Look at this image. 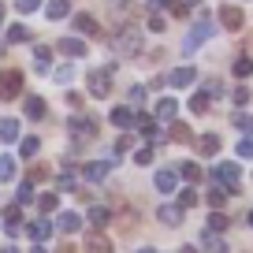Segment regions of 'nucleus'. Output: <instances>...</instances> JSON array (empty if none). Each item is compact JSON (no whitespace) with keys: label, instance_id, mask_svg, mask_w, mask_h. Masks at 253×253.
<instances>
[{"label":"nucleus","instance_id":"obj_15","mask_svg":"<svg viewBox=\"0 0 253 253\" xmlns=\"http://www.w3.org/2000/svg\"><path fill=\"white\" fill-rule=\"evenodd\" d=\"M157 186H160V190H171V186H175V175H171V171H160V175H157Z\"/></svg>","mask_w":253,"mask_h":253},{"label":"nucleus","instance_id":"obj_11","mask_svg":"<svg viewBox=\"0 0 253 253\" xmlns=\"http://www.w3.org/2000/svg\"><path fill=\"white\" fill-rule=\"evenodd\" d=\"M171 138H175V142H190V126L186 123H175L171 126Z\"/></svg>","mask_w":253,"mask_h":253},{"label":"nucleus","instance_id":"obj_3","mask_svg":"<svg viewBox=\"0 0 253 253\" xmlns=\"http://www.w3.org/2000/svg\"><path fill=\"white\" fill-rule=\"evenodd\" d=\"M119 52H123V56H134L138 52V48H142V45H138V30H123V34H119Z\"/></svg>","mask_w":253,"mask_h":253},{"label":"nucleus","instance_id":"obj_6","mask_svg":"<svg viewBox=\"0 0 253 253\" xmlns=\"http://www.w3.org/2000/svg\"><path fill=\"white\" fill-rule=\"evenodd\" d=\"M86 250L89 253H112V242L101 235V231H93V235H86Z\"/></svg>","mask_w":253,"mask_h":253},{"label":"nucleus","instance_id":"obj_5","mask_svg":"<svg viewBox=\"0 0 253 253\" xmlns=\"http://www.w3.org/2000/svg\"><path fill=\"white\" fill-rule=\"evenodd\" d=\"M220 23L227 26V30H242V11L227 4V8H220Z\"/></svg>","mask_w":253,"mask_h":253},{"label":"nucleus","instance_id":"obj_14","mask_svg":"<svg viewBox=\"0 0 253 253\" xmlns=\"http://www.w3.org/2000/svg\"><path fill=\"white\" fill-rule=\"evenodd\" d=\"M179 209H160V220H164V223H171V227H175V223H179Z\"/></svg>","mask_w":253,"mask_h":253},{"label":"nucleus","instance_id":"obj_23","mask_svg":"<svg viewBox=\"0 0 253 253\" xmlns=\"http://www.w3.org/2000/svg\"><path fill=\"white\" fill-rule=\"evenodd\" d=\"M190 79H194V71H190V67H186V71H179V75H175V82H179V86H182V82H190Z\"/></svg>","mask_w":253,"mask_h":253},{"label":"nucleus","instance_id":"obj_18","mask_svg":"<svg viewBox=\"0 0 253 253\" xmlns=\"http://www.w3.org/2000/svg\"><path fill=\"white\" fill-rule=\"evenodd\" d=\"M235 126L238 130H253V116H235Z\"/></svg>","mask_w":253,"mask_h":253},{"label":"nucleus","instance_id":"obj_19","mask_svg":"<svg viewBox=\"0 0 253 253\" xmlns=\"http://www.w3.org/2000/svg\"><path fill=\"white\" fill-rule=\"evenodd\" d=\"M104 223H108V212H104V209H93V227H104Z\"/></svg>","mask_w":253,"mask_h":253},{"label":"nucleus","instance_id":"obj_24","mask_svg":"<svg viewBox=\"0 0 253 253\" xmlns=\"http://www.w3.org/2000/svg\"><path fill=\"white\" fill-rule=\"evenodd\" d=\"M182 253H198V250H190V246H186V250H182Z\"/></svg>","mask_w":253,"mask_h":253},{"label":"nucleus","instance_id":"obj_2","mask_svg":"<svg viewBox=\"0 0 253 253\" xmlns=\"http://www.w3.org/2000/svg\"><path fill=\"white\" fill-rule=\"evenodd\" d=\"M89 93H93V97H108L112 93L108 71H89Z\"/></svg>","mask_w":253,"mask_h":253},{"label":"nucleus","instance_id":"obj_10","mask_svg":"<svg viewBox=\"0 0 253 253\" xmlns=\"http://www.w3.org/2000/svg\"><path fill=\"white\" fill-rule=\"evenodd\" d=\"M26 116H30V119H41V116H45V104H41L38 97H30V104H26Z\"/></svg>","mask_w":253,"mask_h":253},{"label":"nucleus","instance_id":"obj_7","mask_svg":"<svg viewBox=\"0 0 253 253\" xmlns=\"http://www.w3.org/2000/svg\"><path fill=\"white\" fill-rule=\"evenodd\" d=\"M235 75H238V79H250V75H253V60H250V56L235 60Z\"/></svg>","mask_w":253,"mask_h":253},{"label":"nucleus","instance_id":"obj_25","mask_svg":"<svg viewBox=\"0 0 253 253\" xmlns=\"http://www.w3.org/2000/svg\"><path fill=\"white\" fill-rule=\"evenodd\" d=\"M250 227H253V212H250Z\"/></svg>","mask_w":253,"mask_h":253},{"label":"nucleus","instance_id":"obj_22","mask_svg":"<svg viewBox=\"0 0 253 253\" xmlns=\"http://www.w3.org/2000/svg\"><path fill=\"white\" fill-rule=\"evenodd\" d=\"M238 157H253V142H242V145H238Z\"/></svg>","mask_w":253,"mask_h":253},{"label":"nucleus","instance_id":"obj_1","mask_svg":"<svg viewBox=\"0 0 253 253\" xmlns=\"http://www.w3.org/2000/svg\"><path fill=\"white\" fill-rule=\"evenodd\" d=\"M23 93V71H0V101H15Z\"/></svg>","mask_w":253,"mask_h":253},{"label":"nucleus","instance_id":"obj_16","mask_svg":"<svg viewBox=\"0 0 253 253\" xmlns=\"http://www.w3.org/2000/svg\"><path fill=\"white\" fill-rule=\"evenodd\" d=\"M182 175H186L190 182H198V179H201V168H198V164H186V168H182Z\"/></svg>","mask_w":253,"mask_h":253},{"label":"nucleus","instance_id":"obj_4","mask_svg":"<svg viewBox=\"0 0 253 253\" xmlns=\"http://www.w3.org/2000/svg\"><path fill=\"white\" fill-rule=\"evenodd\" d=\"M223 179V190H227V194H235L238 190V168L235 164H220V171H216Z\"/></svg>","mask_w":253,"mask_h":253},{"label":"nucleus","instance_id":"obj_21","mask_svg":"<svg viewBox=\"0 0 253 253\" xmlns=\"http://www.w3.org/2000/svg\"><path fill=\"white\" fill-rule=\"evenodd\" d=\"M160 116H175V101H164V104H160Z\"/></svg>","mask_w":253,"mask_h":253},{"label":"nucleus","instance_id":"obj_17","mask_svg":"<svg viewBox=\"0 0 253 253\" xmlns=\"http://www.w3.org/2000/svg\"><path fill=\"white\" fill-rule=\"evenodd\" d=\"M209 223H212V231H223V227H227V216H223V212H212V220H209Z\"/></svg>","mask_w":253,"mask_h":253},{"label":"nucleus","instance_id":"obj_9","mask_svg":"<svg viewBox=\"0 0 253 253\" xmlns=\"http://www.w3.org/2000/svg\"><path fill=\"white\" fill-rule=\"evenodd\" d=\"M190 108H194V112H209V89H201V93H194V101H190Z\"/></svg>","mask_w":253,"mask_h":253},{"label":"nucleus","instance_id":"obj_20","mask_svg":"<svg viewBox=\"0 0 253 253\" xmlns=\"http://www.w3.org/2000/svg\"><path fill=\"white\" fill-rule=\"evenodd\" d=\"M179 205H182V209H190V205H198V194H190V190H186V194H182V198H179Z\"/></svg>","mask_w":253,"mask_h":253},{"label":"nucleus","instance_id":"obj_12","mask_svg":"<svg viewBox=\"0 0 253 253\" xmlns=\"http://www.w3.org/2000/svg\"><path fill=\"white\" fill-rule=\"evenodd\" d=\"M205 246H209V253H227L223 238H216V235H209V238H205Z\"/></svg>","mask_w":253,"mask_h":253},{"label":"nucleus","instance_id":"obj_13","mask_svg":"<svg viewBox=\"0 0 253 253\" xmlns=\"http://www.w3.org/2000/svg\"><path fill=\"white\" fill-rule=\"evenodd\" d=\"M164 4H168V11H171L175 19H182V15H186V4H182V0H164Z\"/></svg>","mask_w":253,"mask_h":253},{"label":"nucleus","instance_id":"obj_8","mask_svg":"<svg viewBox=\"0 0 253 253\" xmlns=\"http://www.w3.org/2000/svg\"><path fill=\"white\" fill-rule=\"evenodd\" d=\"M198 149L205 153V157H212V153L220 149V138H212V134H209V138H201V142H198Z\"/></svg>","mask_w":253,"mask_h":253}]
</instances>
